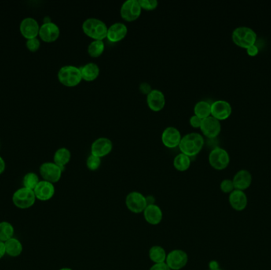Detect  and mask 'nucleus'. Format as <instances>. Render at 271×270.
I'll list each match as a JSON object with an SVG mask.
<instances>
[{
    "label": "nucleus",
    "mask_w": 271,
    "mask_h": 270,
    "mask_svg": "<svg viewBox=\"0 0 271 270\" xmlns=\"http://www.w3.org/2000/svg\"><path fill=\"white\" fill-rule=\"evenodd\" d=\"M204 137L198 132H191L183 136L180 142V151L187 156L194 157L198 155L204 147Z\"/></svg>",
    "instance_id": "nucleus-1"
},
{
    "label": "nucleus",
    "mask_w": 271,
    "mask_h": 270,
    "mask_svg": "<svg viewBox=\"0 0 271 270\" xmlns=\"http://www.w3.org/2000/svg\"><path fill=\"white\" fill-rule=\"evenodd\" d=\"M82 30L93 41H103L107 38L108 26L100 19L90 18L83 22Z\"/></svg>",
    "instance_id": "nucleus-2"
},
{
    "label": "nucleus",
    "mask_w": 271,
    "mask_h": 270,
    "mask_svg": "<svg viewBox=\"0 0 271 270\" xmlns=\"http://www.w3.org/2000/svg\"><path fill=\"white\" fill-rule=\"evenodd\" d=\"M232 39L237 46L247 49L256 42L257 34L248 26H239L232 31Z\"/></svg>",
    "instance_id": "nucleus-3"
},
{
    "label": "nucleus",
    "mask_w": 271,
    "mask_h": 270,
    "mask_svg": "<svg viewBox=\"0 0 271 270\" xmlns=\"http://www.w3.org/2000/svg\"><path fill=\"white\" fill-rule=\"evenodd\" d=\"M57 78L60 83L68 87H74L82 80L79 67L73 65H65L60 67L57 73Z\"/></svg>",
    "instance_id": "nucleus-4"
},
{
    "label": "nucleus",
    "mask_w": 271,
    "mask_h": 270,
    "mask_svg": "<svg viewBox=\"0 0 271 270\" xmlns=\"http://www.w3.org/2000/svg\"><path fill=\"white\" fill-rule=\"evenodd\" d=\"M36 198L34 190L29 189H19L14 193L12 201L16 207L20 209H27L32 207L35 204Z\"/></svg>",
    "instance_id": "nucleus-5"
},
{
    "label": "nucleus",
    "mask_w": 271,
    "mask_h": 270,
    "mask_svg": "<svg viewBox=\"0 0 271 270\" xmlns=\"http://www.w3.org/2000/svg\"><path fill=\"white\" fill-rule=\"evenodd\" d=\"M209 162L210 166L215 170H225L230 162V155L226 150L222 147L213 148L209 155Z\"/></svg>",
    "instance_id": "nucleus-6"
},
{
    "label": "nucleus",
    "mask_w": 271,
    "mask_h": 270,
    "mask_svg": "<svg viewBox=\"0 0 271 270\" xmlns=\"http://www.w3.org/2000/svg\"><path fill=\"white\" fill-rule=\"evenodd\" d=\"M142 13L139 0H127L122 4L120 10V15L123 20L128 23H133L140 18Z\"/></svg>",
    "instance_id": "nucleus-7"
},
{
    "label": "nucleus",
    "mask_w": 271,
    "mask_h": 270,
    "mask_svg": "<svg viewBox=\"0 0 271 270\" xmlns=\"http://www.w3.org/2000/svg\"><path fill=\"white\" fill-rule=\"evenodd\" d=\"M126 205L127 209L135 214L144 213V209L148 206V199L141 193H129L126 198Z\"/></svg>",
    "instance_id": "nucleus-8"
},
{
    "label": "nucleus",
    "mask_w": 271,
    "mask_h": 270,
    "mask_svg": "<svg viewBox=\"0 0 271 270\" xmlns=\"http://www.w3.org/2000/svg\"><path fill=\"white\" fill-rule=\"evenodd\" d=\"M63 171L64 170L53 162H43L39 168L40 174L43 180L53 184L60 181Z\"/></svg>",
    "instance_id": "nucleus-9"
},
{
    "label": "nucleus",
    "mask_w": 271,
    "mask_h": 270,
    "mask_svg": "<svg viewBox=\"0 0 271 270\" xmlns=\"http://www.w3.org/2000/svg\"><path fill=\"white\" fill-rule=\"evenodd\" d=\"M188 254L183 250H174L166 255V263L171 270H180L187 265Z\"/></svg>",
    "instance_id": "nucleus-10"
},
{
    "label": "nucleus",
    "mask_w": 271,
    "mask_h": 270,
    "mask_svg": "<svg viewBox=\"0 0 271 270\" xmlns=\"http://www.w3.org/2000/svg\"><path fill=\"white\" fill-rule=\"evenodd\" d=\"M19 29L22 35L27 40L38 38V36L39 35V23L32 17L23 19L21 22Z\"/></svg>",
    "instance_id": "nucleus-11"
},
{
    "label": "nucleus",
    "mask_w": 271,
    "mask_h": 270,
    "mask_svg": "<svg viewBox=\"0 0 271 270\" xmlns=\"http://www.w3.org/2000/svg\"><path fill=\"white\" fill-rule=\"evenodd\" d=\"M201 131L206 137L210 139L216 138L221 131V121L212 116L202 119Z\"/></svg>",
    "instance_id": "nucleus-12"
},
{
    "label": "nucleus",
    "mask_w": 271,
    "mask_h": 270,
    "mask_svg": "<svg viewBox=\"0 0 271 270\" xmlns=\"http://www.w3.org/2000/svg\"><path fill=\"white\" fill-rule=\"evenodd\" d=\"M182 138L183 136L180 131L175 127L173 126L166 128L161 136L162 143L167 148H175L178 147Z\"/></svg>",
    "instance_id": "nucleus-13"
},
{
    "label": "nucleus",
    "mask_w": 271,
    "mask_h": 270,
    "mask_svg": "<svg viewBox=\"0 0 271 270\" xmlns=\"http://www.w3.org/2000/svg\"><path fill=\"white\" fill-rule=\"evenodd\" d=\"M60 30L59 26L53 22L44 23L40 26L39 37L45 42H53L60 37Z\"/></svg>",
    "instance_id": "nucleus-14"
},
{
    "label": "nucleus",
    "mask_w": 271,
    "mask_h": 270,
    "mask_svg": "<svg viewBox=\"0 0 271 270\" xmlns=\"http://www.w3.org/2000/svg\"><path fill=\"white\" fill-rule=\"evenodd\" d=\"M232 111V106L227 101L217 100L211 104V116L219 121L229 118Z\"/></svg>",
    "instance_id": "nucleus-15"
},
{
    "label": "nucleus",
    "mask_w": 271,
    "mask_h": 270,
    "mask_svg": "<svg viewBox=\"0 0 271 270\" xmlns=\"http://www.w3.org/2000/svg\"><path fill=\"white\" fill-rule=\"evenodd\" d=\"M113 150V142L107 137H100L92 143L91 151L92 155L103 158L111 154Z\"/></svg>",
    "instance_id": "nucleus-16"
},
{
    "label": "nucleus",
    "mask_w": 271,
    "mask_h": 270,
    "mask_svg": "<svg viewBox=\"0 0 271 270\" xmlns=\"http://www.w3.org/2000/svg\"><path fill=\"white\" fill-rule=\"evenodd\" d=\"M147 105L148 108L154 112H159L163 110L166 105V98L164 94L159 89H152L147 95Z\"/></svg>",
    "instance_id": "nucleus-17"
},
{
    "label": "nucleus",
    "mask_w": 271,
    "mask_h": 270,
    "mask_svg": "<svg viewBox=\"0 0 271 270\" xmlns=\"http://www.w3.org/2000/svg\"><path fill=\"white\" fill-rule=\"evenodd\" d=\"M55 191L56 190L54 185L45 180L40 181L34 190L36 198L41 201H48L52 199L54 196Z\"/></svg>",
    "instance_id": "nucleus-18"
},
{
    "label": "nucleus",
    "mask_w": 271,
    "mask_h": 270,
    "mask_svg": "<svg viewBox=\"0 0 271 270\" xmlns=\"http://www.w3.org/2000/svg\"><path fill=\"white\" fill-rule=\"evenodd\" d=\"M128 34V28L122 23H116L108 27L107 38L112 43H118L125 39Z\"/></svg>",
    "instance_id": "nucleus-19"
},
{
    "label": "nucleus",
    "mask_w": 271,
    "mask_h": 270,
    "mask_svg": "<svg viewBox=\"0 0 271 270\" xmlns=\"http://www.w3.org/2000/svg\"><path fill=\"white\" fill-rule=\"evenodd\" d=\"M232 182L235 190L244 191L251 187L252 175L251 172L247 170H240L234 175Z\"/></svg>",
    "instance_id": "nucleus-20"
},
{
    "label": "nucleus",
    "mask_w": 271,
    "mask_h": 270,
    "mask_svg": "<svg viewBox=\"0 0 271 270\" xmlns=\"http://www.w3.org/2000/svg\"><path fill=\"white\" fill-rule=\"evenodd\" d=\"M229 204L231 207L234 210L243 211L247 206V197L243 191L241 190H234L230 194H229Z\"/></svg>",
    "instance_id": "nucleus-21"
},
{
    "label": "nucleus",
    "mask_w": 271,
    "mask_h": 270,
    "mask_svg": "<svg viewBox=\"0 0 271 270\" xmlns=\"http://www.w3.org/2000/svg\"><path fill=\"white\" fill-rule=\"evenodd\" d=\"M143 213L146 221L151 225H158L163 220V212L155 204H149Z\"/></svg>",
    "instance_id": "nucleus-22"
},
{
    "label": "nucleus",
    "mask_w": 271,
    "mask_h": 270,
    "mask_svg": "<svg viewBox=\"0 0 271 270\" xmlns=\"http://www.w3.org/2000/svg\"><path fill=\"white\" fill-rule=\"evenodd\" d=\"M82 80L86 82H93L99 78L100 74V68L96 63H87L82 67H79Z\"/></svg>",
    "instance_id": "nucleus-23"
},
{
    "label": "nucleus",
    "mask_w": 271,
    "mask_h": 270,
    "mask_svg": "<svg viewBox=\"0 0 271 270\" xmlns=\"http://www.w3.org/2000/svg\"><path fill=\"white\" fill-rule=\"evenodd\" d=\"M71 154L67 147H60L55 151L53 162L64 170L66 165L71 160Z\"/></svg>",
    "instance_id": "nucleus-24"
},
{
    "label": "nucleus",
    "mask_w": 271,
    "mask_h": 270,
    "mask_svg": "<svg viewBox=\"0 0 271 270\" xmlns=\"http://www.w3.org/2000/svg\"><path fill=\"white\" fill-rule=\"evenodd\" d=\"M5 243V249H6V254L10 257H16L20 255L23 250V244L22 242L16 239V238H12Z\"/></svg>",
    "instance_id": "nucleus-25"
},
{
    "label": "nucleus",
    "mask_w": 271,
    "mask_h": 270,
    "mask_svg": "<svg viewBox=\"0 0 271 270\" xmlns=\"http://www.w3.org/2000/svg\"><path fill=\"white\" fill-rule=\"evenodd\" d=\"M166 255L167 254H166L164 249L160 246H152L148 252L149 258L155 264L164 263L166 261Z\"/></svg>",
    "instance_id": "nucleus-26"
},
{
    "label": "nucleus",
    "mask_w": 271,
    "mask_h": 270,
    "mask_svg": "<svg viewBox=\"0 0 271 270\" xmlns=\"http://www.w3.org/2000/svg\"><path fill=\"white\" fill-rule=\"evenodd\" d=\"M194 112L201 119H205L211 116V104L206 101H200L195 104Z\"/></svg>",
    "instance_id": "nucleus-27"
},
{
    "label": "nucleus",
    "mask_w": 271,
    "mask_h": 270,
    "mask_svg": "<svg viewBox=\"0 0 271 270\" xmlns=\"http://www.w3.org/2000/svg\"><path fill=\"white\" fill-rule=\"evenodd\" d=\"M191 157L187 156L185 154L180 153L178 155H176L174 158L173 165L176 170L180 172L187 171L191 166Z\"/></svg>",
    "instance_id": "nucleus-28"
},
{
    "label": "nucleus",
    "mask_w": 271,
    "mask_h": 270,
    "mask_svg": "<svg viewBox=\"0 0 271 270\" xmlns=\"http://www.w3.org/2000/svg\"><path fill=\"white\" fill-rule=\"evenodd\" d=\"M104 51H105V44L103 41H92L88 45V54L92 57H100L103 54Z\"/></svg>",
    "instance_id": "nucleus-29"
},
{
    "label": "nucleus",
    "mask_w": 271,
    "mask_h": 270,
    "mask_svg": "<svg viewBox=\"0 0 271 270\" xmlns=\"http://www.w3.org/2000/svg\"><path fill=\"white\" fill-rule=\"evenodd\" d=\"M15 234V228L9 222H1L0 223V241L7 242L13 238Z\"/></svg>",
    "instance_id": "nucleus-30"
},
{
    "label": "nucleus",
    "mask_w": 271,
    "mask_h": 270,
    "mask_svg": "<svg viewBox=\"0 0 271 270\" xmlns=\"http://www.w3.org/2000/svg\"><path fill=\"white\" fill-rule=\"evenodd\" d=\"M39 182V177L37 173H34V172H28L23 177V187L29 189V190H34L38 186Z\"/></svg>",
    "instance_id": "nucleus-31"
},
{
    "label": "nucleus",
    "mask_w": 271,
    "mask_h": 270,
    "mask_svg": "<svg viewBox=\"0 0 271 270\" xmlns=\"http://www.w3.org/2000/svg\"><path fill=\"white\" fill-rule=\"evenodd\" d=\"M101 158L92 155V154L88 156L87 159H86V166H87L88 170H90L91 171H96V170H99L101 166Z\"/></svg>",
    "instance_id": "nucleus-32"
},
{
    "label": "nucleus",
    "mask_w": 271,
    "mask_h": 270,
    "mask_svg": "<svg viewBox=\"0 0 271 270\" xmlns=\"http://www.w3.org/2000/svg\"><path fill=\"white\" fill-rule=\"evenodd\" d=\"M140 8L144 11H154L158 8L159 3L156 0H139Z\"/></svg>",
    "instance_id": "nucleus-33"
},
{
    "label": "nucleus",
    "mask_w": 271,
    "mask_h": 270,
    "mask_svg": "<svg viewBox=\"0 0 271 270\" xmlns=\"http://www.w3.org/2000/svg\"><path fill=\"white\" fill-rule=\"evenodd\" d=\"M220 188H221V191H222L224 194H229L235 190V187H234L233 182L231 179H225L221 182V186H220Z\"/></svg>",
    "instance_id": "nucleus-34"
},
{
    "label": "nucleus",
    "mask_w": 271,
    "mask_h": 270,
    "mask_svg": "<svg viewBox=\"0 0 271 270\" xmlns=\"http://www.w3.org/2000/svg\"><path fill=\"white\" fill-rule=\"evenodd\" d=\"M26 45L29 50L31 52H36L41 47V41L38 38H31V39L27 40Z\"/></svg>",
    "instance_id": "nucleus-35"
},
{
    "label": "nucleus",
    "mask_w": 271,
    "mask_h": 270,
    "mask_svg": "<svg viewBox=\"0 0 271 270\" xmlns=\"http://www.w3.org/2000/svg\"><path fill=\"white\" fill-rule=\"evenodd\" d=\"M202 119L199 118L198 116L193 115L191 118H190V124L191 126L195 129H200L201 125H202Z\"/></svg>",
    "instance_id": "nucleus-36"
},
{
    "label": "nucleus",
    "mask_w": 271,
    "mask_h": 270,
    "mask_svg": "<svg viewBox=\"0 0 271 270\" xmlns=\"http://www.w3.org/2000/svg\"><path fill=\"white\" fill-rule=\"evenodd\" d=\"M140 91L144 95H148L150 92H152V89L149 84L147 83V82H143L140 85Z\"/></svg>",
    "instance_id": "nucleus-37"
},
{
    "label": "nucleus",
    "mask_w": 271,
    "mask_h": 270,
    "mask_svg": "<svg viewBox=\"0 0 271 270\" xmlns=\"http://www.w3.org/2000/svg\"><path fill=\"white\" fill-rule=\"evenodd\" d=\"M149 270H171L166 263H159V264H154Z\"/></svg>",
    "instance_id": "nucleus-38"
},
{
    "label": "nucleus",
    "mask_w": 271,
    "mask_h": 270,
    "mask_svg": "<svg viewBox=\"0 0 271 270\" xmlns=\"http://www.w3.org/2000/svg\"><path fill=\"white\" fill-rule=\"evenodd\" d=\"M247 54L251 56H256L258 53V48L257 45H253L249 46L247 49Z\"/></svg>",
    "instance_id": "nucleus-39"
},
{
    "label": "nucleus",
    "mask_w": 271,
    "mask_h": 270,
    "mask_svg": "<svg viewBox=\"0 0 271 270\" xmlns=\"http://www.w3.org/2000/svg\"><path fill=\"white\" fill-rule=\"evenodd\" d=\"M6 254V249H5V243L4 242H1L0 241V259L3 258V257L5 256Z\"/></svg>",
    "instance_id": "nucleus-40"
},
{
    "label": "nucleus",
    "mask_w": 271,
    "mask_h": 270,
    "mask_svg": "<svg viewBox=\"0 0 271 270\" xmlns=\"http://www.w3.org/2000/svg\"><path fill=\"white\" fill-rule=\"evenodd\" d=\"M5 169H6V162L4 161V158L0 155V174L4 173Z\"/></svg>",
    "instance_id": "nucleus-41"
},
{
    "label": "nucleus",
    "mask_w": 271,
    "mask_h": 270,
    "mask_svg": "<svg viewBox=\"0 0 271 270\" xmlns=\"http://www.w3.org/2000/svg\"><path fill=\"white\" fill-rule=\"evenodd\" d=\"M210 269H213V268H219L218 263L217 261H211L210 264Z\"/></svg>",
    "instance_id": "nucleus-42"
},
{
    "label": "nucleus",
    "mask_w": 271,
    "mask_h": 270,
    "mask_svg": "<svg viewBox=\"0 0 271 270\" xmlns=\"http://www.w3.org/2000/svg\"><path fill=\"white\" fill-rule=\"evenodd\" d=\"M59 270H73L72 268H60V269Z\"/></svg>",
    "instance_id": "nucleus-43"
},
{
    "label": "nucleus",
    "mask_w": 271,
    "mask_h": 270,
    "mask_svg": "<svg viewBox=\"0 0 271 270\" xmlns=\"http://www.w3.org/2000/svg\"><path fill=\"white\" fill-rule=\"evenodd\" d=\"M210 270H222V269H221V268H213V269H210Z\"/></svg>",
    "instance_id": "nucleus-44"
}]
</instances>
